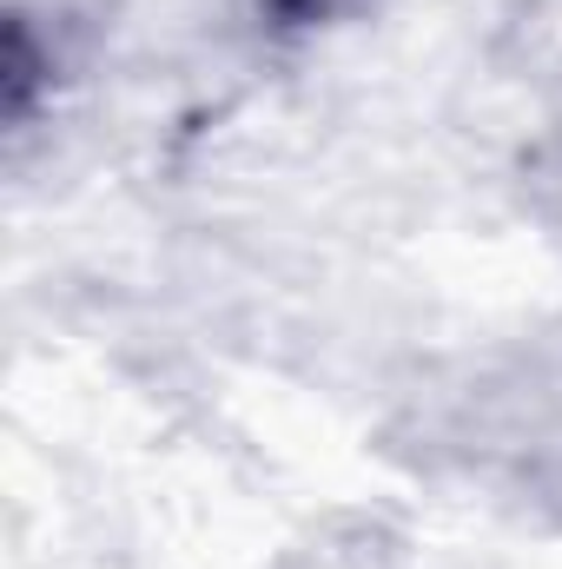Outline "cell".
I'll use <instances>...</instances> for the list:
<instances>
[{"instance_id":"obj_1","label":"cell","mask_w":562,"mask_h":569,"mask_svg":"<svg viewBox=\"0 0 562 569\" xmlns=\"http://www.w3.org/2000/svg\"><path fill=\"white\" fill-rule=\"evenodd\" d=\"M272 20H284V27H311V20H331V13H344L351 0H259Z\"/></svg>"}]
</instances>
